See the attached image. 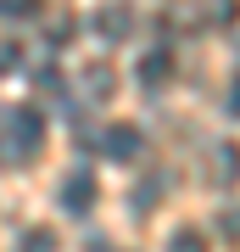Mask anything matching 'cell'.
Returning <instances> with one entry per match:
<instances>
[{"mask_svg": "<svg viewBox=\"0 0 240 252\" xmlns=\"http://www.w3.org/2000/svg\"><path fill=\"white\" fill-rule=\"evenodd\" d=\"M45 146V118L39 107H11V157H34Z\"/></svg>", "mask_w": 240, "mask_h": 252, "instance_id": "1", "label": "cell"}, {"mask_svg": "<svg viewBox=\"0 0 240 252\" xmlns=\"http://www.w3.org/2000/svg\"><path fill=\"white\" fill-rule=\"evenodd\" d=\"M56 202L67 207V213H89V207H95V174H67L62 180V190H56Z\"/></svg>", "mask_w": 240, "mask_h": 252, "instance_id": "2", "label": "cell"}, {"mask_svg": "<svg viewBox=\"0 0 240 252\" xmlns=\"http://www.w3.org/2000/svg\"><path fill=\"white\" fill-rule=\"evenodd\" d=\"M140 129H134V124H112L107 129V140H101V152H107L112 162H129V157H140Z\"/></svg>", "mask_w": 240, "mask_h": 252, "instance_id": "3", "label": "cell"}, {"mask_svg": "<svg viewBox=\"0 0 240 252\" xmlns=\"http://www.w3.org/2000/svg\"><path fill=\"white\" fill-rule=\"evenodd\" d=\"M134 73H140V84H145V90H157V84H168V79H173V51H168V45L145 51Z\"/></svg>", "mask_w": 240, "mask_h": 252, "instance_id": "4", "label": "cell"}, {"mask_svg": "<svg viewBox=\"0 0 240 252\" xmlns=\"http://www.w3.org/2000/svg\"><path fill=\"white\" fill-rule=\"evenodd\" d=\"M168 252H207V235L201 230H173L168 235Z\"/></svg>", "mask_w": 240, "mask_h": 252, "instance_id": "5", "label": "cell"}, {"mask_svg": "<svg viewBox=\"0 0 240 252\" xmlns=\"http://www.w3.org/2000/svg\"><path fill=\"white\" fill-rule=\"evenodd\" d=\"M0 17L6 23H28V17H39V0H0Z\"/></svg>", "mask_w": 240, "mask_h": 252, "instance_id": "6", "label": "cell"}, {"mask_svg": "<svg viewBox=\"0 0 240 252\" xmlns=\"http://www.w3.org/2000/svg\"><path fill=\"white\" fill-rule=\"evenodd\" d=\"M17 252H56V235L51 230H28L23 241H17Z\"/></svg>", "mask_w": 240, "mask_h": 252, "instance_id": "7", "label": "cell"}, {"mask_svg": "<svg viewBox=\"0 0 240 252\" xmlns=\"http://www.w3.org/2000/svg\"><path fill=\"white\" fill-rule=\"evenodd\" d=\"M17 62H23V45H17V39H0V79L17 73Z\"/></svg>", "mask_w": 240, "mask_h": 252, "instance_id": "8", "label": "cell"}, {"mask_svg": "<svg viewBox=\"0 0 240 252\" xmlns=\"http://www.w3.org/2000/svg\"><path fill=\"white\" fill-rule=\"evenodd\" d=\"M34 84H39V90H45V95H62V73H56L51 62H45V67L34 73Z\"/></svg>", "mask_w": 240, "mask_h": 252, "instance_id": "9", "label": "cell"}, {"mask_svg": "<svg viewBox=\"0 0 240 252\" xmlns=\"http://www.w3.org/2000/svg\"><path fill=\"white\" fill-rule=\"evenodd\" d=\"M123 28H129L123 11H107V17H101V34H123Z\"/></svg>", "mask_w": 240, "mask_h": 252, "instance_id": "10", "label": "cell"}, {"mask_svg": "<svg viewBox=\"0 0 240 252\" xmlns=\"http://www.w3.org/2000/svg\"><path fill=\"white\" fill-rule=\"evenodd\" d=\"M89 90H112V73L107 67H89Z\"/></svg>", "mask_w": 240, "mask_h": 252, "instance_id": "11", "label": "cell"}]
</instances>
